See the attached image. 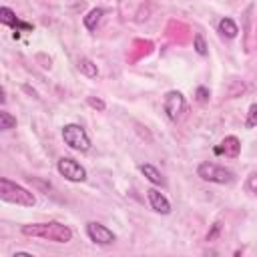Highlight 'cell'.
<instances>
[{
	"mask_svg": "<svg viewBox=\"0 0 257 257\" xmlns=\"http://www.w3.org/2000/svg\"><path fill=\"white\" fill-rule=\"evenodd\" d=\"M22 235L26 237H40L52 243H68L72 239V231L70 227L58 223V221H48V223H30V225H22Z\"/></svg>",
	"mask_w": 257,
	"mask_h": 257,
	"instance_id": "1",
	"label": "cell"
},
{
	"mask_svg": "<svg viewBox=\"0 0 257 257\" xmlns=\"http://www.w3.org/2000/svg\"><path fill=\"white\" fill-rule=\"evenodd\" d=\"M0 199L6 201V203L20 205V207H32L36 203V197L28 189H24L22 185L10 181L8 177L0 179Z\"/></svg>",
	"mask_w": 257,
	"mask_h": 257,
	"instance_id": "2",
	"label": "cell"
},
{
	"mask_svg": "<svg viewBox=\"0 0 257 257\" xmlns=\"http://www.w3.org/2000/svg\"><path fill=\"white\" fill-rule=\"evenodd\" d=\"M197 177H201L203 181H209V183H217V185H229L235 179V175L229 169L209 163V161H205L197 167Z\"/></svg>",
	"mask_w": 257,
	"mask_h": 257,
	"instance_id": "3",
	"label": "cell"
},
{
	"mask_svg": "<svg viewBox=\"0 0 257 257\" xmlns=\"http://www.w3.org/2000/svg\"><path fill=\"white\" fill-rule=\"evenodd\" d=\"M62 139H64V143H66L70 149H74V151L84 153V151L90 149V137H88L86 131H84L80 124H76V122H68V124L62 126Z\"/></svg>",
	"mask_w": 257,
	"mask_h": 257,
	"instance_id": "4",
	"label": "cell"
},
{
	"mask_svg": "<svg viewBox=\"0 0 257 257\" xmlns=\"http://www.w3.org/2000/svg\"><path fill=\"white\" fill-rule=\"evenodd\" d=\"M56 169H58V173H60L66 181H72V183H82V181H86V169H84L78 161H74V159H70V157H60L58 163H56Z\"/></svg>",
	"mask_w": 257,
	"mask_h": 257,
	"instance_id": "5",
	"label": "cell"
},
{
	"mask_svg": "<svg viewBox=\"0 0 257 257\" xmlns=\"http://www.w3.org/2000/svg\"><path fill=\"white\" fill-rule=\"evenodd\" d=\"M86 235H88V239L92 241V243H96V245H110V243H114V233L106 227V225H102V223H98V221H88L86 223Z\"/></svg>",
	"mask_w": 257,
	"mask_h": 257,
	"instance_id": "6",
	"label": "cell"
},
{
	"mask_svg": "<svg viewBox=\"0 0 257 257\" xmlns=\"http://www.w3.org/2000/svg\"><path fill=\"white\" fill-rule=\"evenodd\" d=\"M163 108L171 120H177L185 110V96L179 90H169L163 100Z\"/></svg>",
	"mask_w": 257,
	"mask_h": 257,
	"instance_id": "7",
	"label": "cell"
},
{
	"mask_svg": "<svg viewBox=\"0 0 257 257\" xmlns=\"http://www.w3.org/2000/svg\"><path fill=\"white\" fill-rule=\"evenodd\" d=\"M213 153L215 155H225V157H237L239 153H241V141L237 139V137H233V135H229V137H225L223 141H221V145H217L215 149H213Z\"/></svg>",
	"mask_w": 257,
	"mask_h": 257,
	"instance_id": "8",
	"label": "cell"
},
{
	"mask_svg": "<svg viewBox=\"0 0 257 257\" xmlns=\"http://www.w3.org/2000/svg\"><path fill=\"white\" fill-rule=\"evenodd\" d=\"M147 199H149L151 207H153L157 213H161V215H169V213H171V203H169V199H167L161 191L149 189V191H147Z\"/></svg>",
	"mask_w": 257,
	"mask_h": 257,
	"instance_id": "9",
	"label": "cell"
},
{
	"mask_svg": "<svg viewBox=\"0 0 257 257\" xmlns=\"http://www.w3.org/2000/svg\"><path fill=\"white\" fill-rule=\"evenodd\" d=\"M141 169V173L153 183V185H165V179H163V175H161V171L155 167V165H151V163H145V165H141L139 167Z\"/></svg>",
	"mask_w": 257,
	"mask_h": 257,
	"instance_id": "10",
	"label": "cell"
},
{
	"mask_svg": "<svg viewBox=\"0 0 257 257\" xmlns=\"http://www.w3.org/2000/svg\"><path fill=\"white\" fill-rule=\"evenodd\" d=\"M217 30H219V34L225 36V38H235V36L239 34V28H237V24H235L231 18H221L219 24H217Z\"/></svg>",
	"mask_w": 257,
	"mask_h": 257,
	"instance_id": "11",
	"label": "cell"
},
{
	"mask_svg": "<svg viewBox=\"0 0 257 257\" xmlns=\"http://www.w3.org/2000/svg\"><path fill=\"white\" fill-rule=\"evenodd\" d=\"M102 16H104V10H102V8H92V10L82 18V22H84V26H86L88 30H94Z\"/></svg>",
	"mask_w": 257,
	"mask_h": 257,
	"instance_id": "12",
	"label": "cell"
},
{
	"mask_svg": "<svg viewBox=\"0 0 257 257\" xmlns=\"http://www.w3.org/2000/svg\"><path fill=\"white\" fill-rule=\"evenodd\" d=\"M78 70H80L84 76H88V78H96V76H98V66H96L90 58H80V60H78Z\"/></svg>",
	"mask_w": 257,
	"mask_h": 257,
	"instance_id": "13",
	"label": "cell"
},
{
	"mask_svg": "<svg viewBox=\"0 0 257 257\" xmlns=\"http://www.w3.org/2000/svg\"><path fill=\"white\" fill-rule=\"evenodd\" d=\"M0 22H2L4 26L14 28V26H16V22H18V18H16V14H14L8 6H2V8H0Z\"/></svg>",
	"mask_w": 257,
	"mask_h": 257,
	"instance_id": "14",
	"label": "cell"
},
{
	"mask_svg": "<svg viewBox=\"0 0 257 257\" xmlns=\"http://www.w3.org/2000/svg\"><path fill=\"white\" fill-rule=\"evenodd\" d=\"M16 126V116H12L8 110H0V131H10Z\"/></svg>",
	"mask_w": 257,
	"mask_h": 257,
	"instance_id": "15",
	"label": "cell"
},
{
	"mask_svg": "<svg viewBox=\"0 0 257 257\" xmlns=\"http://www.w3.org/2000/svg\"><path fill=\"white\" fill-rule=\"evenodd\" d=\"M193 48H195V52L197 54H201V56H205L209 50H207V42H205V38H203V34H195L193 36Z\"/></svg>",
	"mask_w": 257,
	"mask_h": 257,
	"instance_id": "16",
	"label": "cell"
},
{
	"mask_svg": "<svg viewBox=\"0 0 257 257\" xmlns=\"http://www.w3.org/2000/svg\"><path fill=\"white\" fill-rule=\"evenodd\" d=\"M245 126H247V128H253V126H257V102H253V104L249 106V110H247V120H245Z\"/></svg>",
	"mask_w": 257,
	"mask_h": 257,
	"instance_id": "17",
	"label": "cell"
},
{
	"mask_svg": "<svg viewBox=\"0 0 257 257\" xmlns=\"http://www.w3.org/2000/svg\"><path fill=\"white\" fill-rule=\"evenodd\" d=\"M86 102H88V106H92V108H96V110H104V108H106L104 100H100V98H96V96H88Z\"/></svg>",
	"mask_w": 257,
	"mask_h": 257,
	"instance_id": "18",
	"label": "cell"
},
{
	"mask_svg": "<svg viewBox=\"0 0 257 257\" xmlns=\"http://www.w3.org/2000/svg\"><path fill=\"white\" fill-rule=\"evenodd\" d=\"M219 233H221V223L217 221V223H213V227H211V231L207 233L205 239H207V241H215V239L219 237Z\"/></svg>",
	"mask_w": 257,
	"mask_h": 257,
	"instance_id": "19",
	"label": "cell"
},
{
	"mask_svg": "<svg viewBox=\"0 0 257 257\" xmlns=\"http://www.w3.org/2000/svg\"><path fill=\"white\" fill-rule=\"evenodd\" d=\"M245 187H247V191H249V193L257 195V173H255V175H251V177L247 179V185H245Z\"/></svg>",
	"mask_w": 257,
	"mask_h": 257,
	"instance_id": "20",
	"label": "cell"
},
{
	"mask_svg": "<svg viewBox=\"0 0 257 257\" xmlns=\"http://www.w3.org/2000/svg\"><path fill=\"white\" fill-rule=\"evenodd\" d=\"M197 100H199V102H207V100H209V88L199 86V88H197Z\"/></svg>",
	"mask_w": 257,
	"mask_h": 257,
	"instance_id": "21",
	"label": "cell"
}]
</instances>
